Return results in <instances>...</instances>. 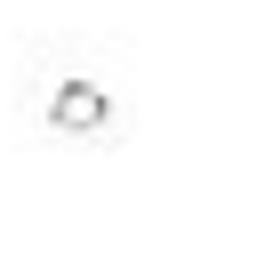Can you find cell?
<instances>
[{"mask_svg":"<svg viewBox=\"0 0 257 257\" xmlns=\"http://www.w3.org/2000/svg\"><path fill=\"white\" fill-rule=\"evenodd\" d=\"M48 120H56L64 137H96V128L112 120V96H104L96 80H64V88L48 96Z\"/></svg>","mask_w":257,"mask_h":257,"instance_id":"cell-1","label":"cell"}]
</instances>
